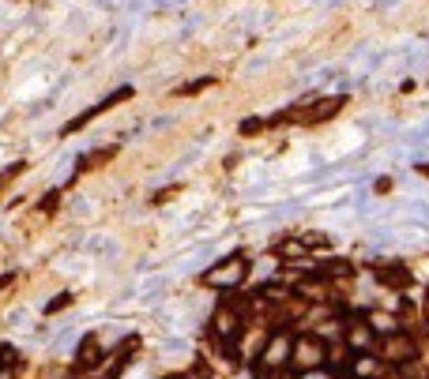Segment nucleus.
<instances>
[{
  "mask_svg": "<svg viewBox=\"0 0 429 379\" xmlns=\"http://www.w3.org/2000/svg\"><path fill=\"white\" fill-rule=\"evenodd\" d=\"M346 98H339V94H331V98H305L301 106L294 109H283L275 113V117H267L264 124H301V128H316L324 124V120H331L339 109H343Z\"/></svg>",
  "mask_w": 429,
  "mask_h": 379,
  "instance_id": "1",
  "label": "nucleus"
},
{
  "mask_svg": "<svg viewBox=\"0 0 429 379\" xmlns=\"http://www.w3.org/2000/svg\"><path fill=\"white\" fill-rule=\"evenodd\" d=\"M245 319H249L245 304H219L214 316H211V338L222 345V353H230V357H237V342H241V334H245Z\"/></svg>",
  "mask_w": 429,
  "mask_h": 379,
  "instance_id": "2",
  "label": "nucleus"
},
{
  "mask_svg": "<svg viewBox=\"0 0 429 379\" xmlns=\"http://www.w3.org/2000/svg\"><path fill=\"white\" fill-rule=\"evenodd\" d=\"M294 372H313V368H328V338L320 334H294L290 342V365Z\"/></svg>",
  "mask_w": 429,
  "mask_h": 379,
  "instance_id": "3",
  "label": "nucleus"
},
{
  "mask_svg": "<svg viewBox=\"0 0 429 379\" xmlns=\"http://www.w3.org/2000/svg\"><path fill=\"white\" fill-rule=\"evenodd\" d=\"M249 278V255L245 252H230L226 260H219L211 271H204V286L208 289H241Z\"/></svg>",
  "mask_w": 429,
  "mask_h": 379,
  "instance_id": "4",
  "label": "nucleus"
},
{
  "mask_svg": "<svg viewBox=\"0 0 429 379\" xmlns=\"http://www.w3.org/2000/svg\"><path fill=\"white\" fill-rule=\"evenodd\" d=\"M373 357L388 368H403L418 357V342L407 334V330H392V334H380L377 345H373Z\"/></svg>",
  "mask_w": 429,
  "mask_h": 379,
  "instance_id": "5",
  "label": "nucleus"
},
{
  "mask_svg": "<svg viewBox=\"0 0 429 379\" xmlns=\"http://www.w3.org/2000/svg\"><path fill=\"white\" fill-rule=\"evenodd\" d=\"M290 342H294V330L275 327L272 334L264 338V349L256 353V365L260 372H279V368L290 365Z\"/></svg>",
  "mask_w": 429,
  "mask_h": 379,
  "instance_id": "6",
  "label": "nucleus"
},
{
  "mask_svg": "<svg viewBox=\"0 0 429 379\" xmlns=\"http://www.w3.org/2000/svg\"><path fill=\"white\" fill-rule=\"evenodd\" d=\"M343 345L351 353H373V345H377V334H373V327L365 323L362 312H354V316L343 319Z\"/></svg>",
  "mask_w": 429,
  "mask_h": 379,
  "instance_id": "7",
  "label": "nucleus"
},
{
  "mask_svg": "<svg viewBox=\"0 0 429 379\" xmlns=\"http://www.w3.org/2000/svg\"><path fill=\"white\" fill-rule=\"evenodd\" d=\"M102 360H106V345H102L98 334H83L79 338V349H76V372H94V368H102Z\"/></svg>",
  "mask_w": 429,
  "mask_h": 379,
  "instance_id": "8",
  "label": "nucleus"
},
{
  "mask_svg": "<svg viewBox=\"0 0 429 379\" xmlns=\"http://www.w3.org/2000/svg\"><path fill=\"white\" fill-rule=\"evenodd\" d=\"M124 98H132V87H121V91H113V94H109V98H102V102H98V106H91V109H83V113H79V117H72V120H68V124H65V128H60V132H65V135H72V132H79V128H83V124H87V120H94V117H102V113H106V109H113V106H117V102H124Z\"/></svg>",
  "mask_w": 429,
  "mask_h": 379,
  "instance_id": "9",
  "label": "nucleus"
},
{
  "mask_svg": "<svg viewBox=\"0 0 429 379\" xmlns=\"http://www.w3.org/2000/svg\"><path fill=\"white\" fill-rule=\"evenodd\" d=\"M305 278H316V282H351L354 278V263L346 260H320L309 267Z\"/></svg>",
  "mask_w": 429,
  "mask_h": 379,
  "instance_id": "10",
  "label": "nucleus"
},
{
  "mask_svg": "<svg viewBox=\"0 0 429 379\" xmlns=\"http://www.w3.org/2000/svg\"><path fill=\"white\" fill-rule=\"evenodd\" d=\"M373 274H377V282L384 289H395V293H403V289L410 286V267H403V263H380V267H373Z\"/></svg>",
  "mask_w": 429,
  "mask_h": 379,
  "instance_id": "11",
  "label": "nucleus"
},
{
  "mask_svg": "<svg viewBox=\"0 0 429 379\" xmlns=\"http://www.w3.org/2000/svg\"><path fill=\"white\" fill-rule=\"evenodd\" d=\"M380 372V360L373 353H354V365H351V379H377Z\"/></svg>",
  "mask_w": 429,
  "mask_h": 379,
  "instance_id": "12",
  "label": "nucleus"
},
{
  "mask_svg": "<svg viewBox=\"0 0 429 379\" xmlns=\"http://www.w3.org/2000/svg\"><path fill=\"white\" fill-rule=\"evenodd\" d=\"M19 365H23V353L12 342H0V372L12 376V372H19Z\"/></svg>",
  "mask_w": 429,
  "mask_h": 379,
  "instance_id": "13",
  "label": "nucleus"
},
{
  "mask_svg": "<svg viewBox=\"0 0 429 379\" xmlns=\"http://www.w3.org/2000/svg\"><path fill=\"white\" fill-rule=\"evenodd\" d=\"M117 150L113 147H106V150H94V154H87V162H79L76 165V173H87V169H94V165H102V162H109Z\"/></svg>",
  "mask_w": 429,
  "mask_h": 379,
  "instance_id": "14",
  "label": "nucleus"
},
{
  "mask_svg": "<svg viewBox=\"0 0 429 379\" xmlns=\"http://www.w3.org/2000/svg\"><path fill=\"white\" fill-rule=\"evenodd\" d=\"M68 301H72L68 293H57L50 304H45V316H57V312H65V304H68Z\"/></svg>",
  "mask_w": 429,
  "mask_h": 379,
  "instance_id": "15",
  "label": "nucleus"
},
{
  "mask_svg": "<svg viewBox=\"0 0 429 379\" xmlns=\"http://www.w3.org/2000/svg\"><path fill=\"white\" fill-rule=\"evenodd\" d=\"M264 128H267V124H264V117H249V120L241 124V132H245V135H252V132H264Z\"/></svg>",
  "mask_w": 429,
  "mask_h": 379,
  "instance_id": "16",
  "label": "nucleus"
},
{
  "mask_svg": "<svg viewBox=\"0 0 429 379\" xmlns=\"http://www.w3.org/2000/svg\"><path fill=\"white\" fill-rule=\"evenodd\" d=\"M298 379H339V376L331 368H313V372H301Z\"/></svg>",
  "mask_w": 429,
  "mask_h": 379,
  "instance_id": "17",
  "label": "nucleus"
},
{
  "mask_svg": "<svg viewBox=\"0 0 429 379\" xmlns=\"http://www.w3.org/2000/svg\"><path fill=\"white\" fill-rule=\"evenodd\" d=\"M57 199H60V192H50V196H45V199H42V203H38V207H42V211L50 214L53 207H57Z\"/></svg>",
  "mask_w": 429,
  "mask_h": 379,
  "instance_id": "18",
  "label": "nucleus"
},
{
  "mask_svg": "<svg viewBox=\"0 0 429 379\" xmlns=\"http://www.w3.org/2000/svg\"><path fill=\"white\" fill-rule=\"evenodd\" d=\"M12 278H15V274H4V278H0V289H4V286H8V282H12Z\"/></svg>",
  "mask_w": 429,
  "mask_h": 379,
  "instance_id": "19",
  "label": "nucleus"
},
{
  "mask_svg": "<svg viewBox=\"0 0 429 379\" xmlns=\"http://www.w3.org/2000/svg\"><path fill=\"white\" fill-rule=\"evenodd\" d=\"M426 308H429V297H426Z\"/></svg>",
  "mask_w": 429,
  "mask_h": 379,
  "instance_id": "20",
  "label": "nucleus"
}]
</instances>
